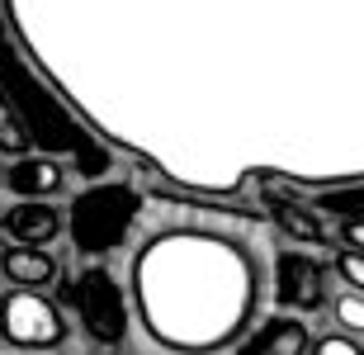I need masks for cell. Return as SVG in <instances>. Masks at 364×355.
<instances>
[{"instance_id":"obj_1","label":"cell","mask_w":364,"mask_h":355,"mask_svg":"<svg viewBox=\"0 0 364 355\" xmlns=\"http://www.w3.org/2000/svg\"><path fill=\"white\" fill-rule=\"evenodd\" d=\"M0 95L19 110L28 137L43 142V152H62V157H71V161L81 166V176H100V171L109 166L105 147H95L90 137L71 123V114L33 81V71L19 62V53H14L10 38H5V24H0Z\"/></svg>"},{"instance_id":"obj_2","label":"cell","mask_w":364,"mask_h":355,"mask_svg":"<svg viewBox=\"0 0 364 355\" xmlns=\"http://www.w3.org/2000/svg\"><path fill=\"white\" fill-rule=\"evenodd\" d=\"M137 213H142V194L123 180H105V185H90L85 194L71 199L67 233L81 256H109L128 242Z\"/></svg>"},{"instance_id":"obj_3","label":"cell","mask_w":364,"mask_h":355,"mask_svg":"<svg viewBox=\"0 0 364 355\" xmlns=\"http://www.w3.org/2000/svg\"><path fill=\"white\" fill-rule=\"evenodd\" d=\"M57 308L81 327L85 341H95V346L128 341V303H123V289L109 265H85L81 275H71L62 285V303Z\"/></svg>"},{"instance_id":"obj_4","label":"cell","mask_w":364,"mask_h":355,"mask_svg":"<svg viewBox=\"0 0 364 355\" xmlns=\"http://www.w3.org/2000/svg\"><path fill=\"white\" fill-rule=\"evenodd\" d=\"M71 337L67 313L38 289H5L0 294V341L5 351H62Z\"/></svg>"},{"instance_id":"obj_5","label":"cell","mask_w":364,"mask_h":355,"mask_svg":"<svg viewBox=\"0 0 364 355\" xmlns=\"http://www.w3.org/2000/svg\"><path fill=\"white\" fill-rule=\"evenodd\" d=\"M331 299V289H326V265L312 251H284L279 265H274V303H279L284 313H317L326 308Z\"/></svg>"},{"instance_id":"obj_6","label":"cell","mask_w":364,"mask_h":355,"mask_svg":"<svg viewBox=\"0 0 364 355\" xmlns=\"http://www.w3.org/2000/svg\"><path fill=\"white\" fill-rule=\"evenodd\" d=\"M0 233L10 237L14 246H53L57 237L67 233V213L53 199H19L14 208L0 213Z\"/></svg>"},{"instance_id":"obj_7","label":"cell","mask_w":364,"mask_h":355,"mask_svg":"<svg viewBox=\"0 0 364 355\" xmlns=\"http://www.w3.org/2000/svg\"><path fill=\"white\" fill-rule=\"evenodd\" d=\"M0 185L14 194V199H57L67 190V166L48 157V152H28V157H14L5 171H0Z\"/></svg>"},{"instance_id":"obj_8","label":"cell","mask_w":364,"mask_h":355,"mask_svg":"<svg viewBox=\"0 0 364 355\" xmlns=\"http://www.w3.org/2000/svg\"><path fill=\"white\" fill-rule=\"evenodd\" d=\"M0 275L10 289H53L62 280V260L53 256V246H0Z\"/></svg>"},{"instance_id":"obj_9","label":"cell","mask_w":364,"mask_h":355,"mask_svg":"<svg viewBox=\"0 0 364 355\" xmlns=\"http://www.w3.org/2000/svg\"><path fill=\"white\" fill-rule=\"evenodd\" d=\"M308 346H312V332H308L303 317L274 313L270 322H260L256 337H251L237 355H308Z\"/></svg>"},{"instance_id":"obj_10","label":"cell","mask_w":364,"mask_h":355,"mask_svg":"<svg viewBox=\"0 0 364 355\" xmlns=\"http://www.w3.org/2000/svg\"><path fill=\"white\" fill-rule=\"evenodd\" d=\"M265 199H270L274 223H279L294 242H326V237H331V223H326V213L317 204H308V199H289V194L270 190V185H265Z\"/></svg>"},{"instance_id":"obj_11","label":"cell","mask_w":364,"mask_h":355,"mask_svg":"<svg viewBox=\"0 0 364 355\" xmlns=\"http://www.w3.org/2000/svg\"><path fill=\"white\" fill-rule=\"evenodd\" d=\"M326 313H331V322H336L341 337H350V341L364 346V294H355V289H336V294L326 299Z\"/></svg>"},{"instance_id":"obj_12","label":"cell","mask_w":364,"mask_h":355,"mask_svg":"<svg viewBox=\"0 0 364 355\" xmlns=\"http://www.w3.org/2000/svg\"><path fill=\"white\" fill-rule=\"evenodd\" d=\"M33 152V137H28L24 119H19V110H14L10 100L0 95V157H28Z\"/></svg>"},{"instance_id":"obj_13","label":"cell","mask_w":364,"mask_h":355,"mask_svg":"<svg viewBox=\"0 0 364 355\" xmlns=\"http://www.w3.org/2000/svg\"><path fill=\"white\" fill-rule=\"evenodd\" d=\"M331 275L341 280V289H355V294H364V256H360V251H336V260H331Z\"/></svg>"},{"instance_id":"obj_14","label":"cell","mask_w":364,"mask_h":355,"mask_svg":"<svg viewBox=\"0 0 364 355\" xmlns=\"http://www.w3.org/2000/svg\"><path fill=\"white\" fill-rule=\"evenodd\" d=\"M317 208H322V213H346V218H364V190H355V194H326V199H317Z\"/></svg>"},{"instance_id":"obj_15","label":"cell","mask_w":364,"mask_h":355,"mask_svg":"<svg viewBox=\"0 0 364 355\" xmlns=\"http://www.w3.org/2000/svg\"><path fill=\"white\" fill-rule=\"evenodd\" d=\"M308 355H364V346L350 341V337H341V332H326V337H317L308 346Z\"/></svg>"},{"instance_id":"obj_16","label":"cell","mask_w":364,"mask_h":355,"mask_svg":"<svg viewBox=\"0 0 364 355\" xmlns=\"http://www.w3.org/2000/svg\"><path fill=\"white\" fill-rule=\"evenodd\" d=\"M341 242H346V251H360V256H364V218H346Z\"/></svg>"},{"instance_id":"obj_17","label":"cell","mask_w":364,"mask_h":355,"mask_svg":"<svg viewBox=\"0 0 364 355\" xmlns=\"http://www.w3.org/2000/svg\"><path fill=\"white\" fill-rule=\"evenodd\" d=\"M5 355H53V351H5Z\"/></svg>"}]
</instances>
